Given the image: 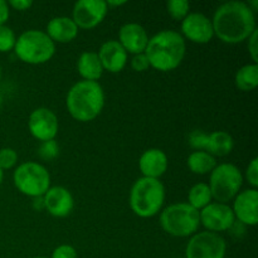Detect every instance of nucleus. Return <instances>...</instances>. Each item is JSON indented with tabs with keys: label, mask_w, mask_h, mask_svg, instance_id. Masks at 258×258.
I'll return each instance as SVG.
<instances>
[{
	"label": "nucleus",
	"mask_w": 258,
	"mask_h": 258,
	"mask_svg": "<svg viewBox=\"0 0 258 258\" xmlns=\"http://www.w3.org/2000/svg\"><path fill=\"white\" fill-rule=\"evenodd\" d=\"M214 35L227 44H238L251 37L257 29L254 12L244 2L224 3L214 12L213 19Z\"/></svg>",
	"instance_id": "nucleus-1"
},
{
	"label": "nucleus",
	"mask_w": 258,
	"mask_h": 258,
	"mask_svg": "<svg viewBox=\"0 0 258 258\" xmlns=\"http://www.w3.org/2000/svg\"><path fill=\"white\" fill-rule=\"evenodd\" d=\"M185 52L186 44L183 35L176 30L165 29L149 38L144 53L150 67L160 72H170L181 64Z\"/></svg>",
	"instance_id": "nucleus-2"
},
{
	"label": "nucleus",
	"mask_w": 258,
	"mask_h": 258,
	"mask_svg": "<svg viewBox=\"0 0 258 258\" xmlns=\"http://www.w3.org/2000/svg\"><path fill=\"white\" fill-rule=\"evenodd\" d=\"M66 106L75 120L90 122L95 120L105 107V91L98 82L78 81L68 91Z\"/></svg>",
	"instance_id": "nucleus-3"
},
{
	"label": "nucleus",
	"mask_w": 258,
	"mask_h": 258,
	"mask_svg": "<svg viewBox=\"0 0 258 258\" xmlns=\"http://www.w3.org/2000/svg\"><path fill=\"white\" fill-rule=\"evenodd\" d=\"M130 208L140 218L156 216L165 202V186L159 179L141 176L130 190Z\"/></svg>",
	"instance_id": "nucleus-4"
},
{
	"label": "nucleus",
	"mask_w": 258,
	"mask_h": 258,
	"mask_svg": "<svg viewBox=\"0 0 258 258\" xmlns=\"http://www.w3.org/2000/svg\"><path fill=\"white\" fill-rule=\"evenodd\" d=\"M13 50L17 57L27 64H43L54 55L55 43L44 30L29 29L17 38Z\"/></svg>",
	"instance_id": "nucleus-5"
},
{
	"label": "nucleus",
	"mask_w": 258,
	"mask_h": 258,
	"mask_svg": "<svg viewBox=\"0 0 258 258\" xmlns=\"http://www.w3.org/2000/svg\"><path fill=\"white\" fill-rule=\"evenodd\" d=\"M160 226L173 237H191L201 226L199 211L188 203L171 204L161 211Z\"/></svg>",
	"instance_id": "nucleus-6"
},
{
	"label": "nucleus",
	"mask_w": 258,
	"mask_h": 258,
	"mask_svg": "<svg viewBox=\"0 0 258 258\" xmlns=\"http://www.w3.org/2000/svg\"><path fill=\"white\" fill-rule=\"evenodd\" d=\"M243 184V174L241 169L231 163L217 165L209 176V189L212 198L217 203L228 204L236 198Z\"/></svg>",
	"instance_id": "nucleus-7"
},
{
	"label": "nucleus",
	"mask_w": 258,
	"mask_h": 258,
	"mask_svg": "<svg viewBox=\"0 0 258 258\" xmlns=\"http://www.w3.org/2000/svg\"><path fill=\"white\" fill-rule=\"evenodd\" d=\"M13 181L18 190L30 198H39L50 188V175L44 165L35 161H27L17 166Z\"/></svg>",
	"instance_id": "nucleus-8"
},
{
	"label": "nucleus",
	"mask_w": 258,
	"mask_h": 258,
	"mask_svg": "<svg viewBox=\"0 0 258 258\" xmlns=\"http://www.w3.org/2000/svg\"><path fill=\"white\" fill-rule=\"evenodd\" d=\"M227 243L222 236L213 232H199L191 236L185 248L186 258H224Z\"/></svg>",
	"instance_id": "nucleus-9"
},
{
	"label": "nucleus",
	"mask_w": 258,
	"mask_h": 258,
	"mask_svg": "<svg viewBox=\"0 0 258 258\" xmlns=\"http://www.w3.org/2000/svg\"><path fill=\"white\" fill-rule=\"evenodd\" d=\"M199 219L202 226L213 233L229 231L236 222L232 207L217 202H212L199 211Z\"/></svg>",
	"instance_id": "nucleus-10"
},
{
	"label": "nucleus",
	"mask_w": 258,
	"mask_h": 258,
	"mask_svg": "<svg viewBox=\"0 0 258 258\" xmlns=\"http://www.w3.org/2000/svg\"><path fill=\"white\" fill-rule=\"evenodd\" d=\"M108 12L103 0H80L73 5L72 20L78 29H92L103 22Z\"/></svg>",
	"instance_id": "nucleus-11"
},
{
	"label": "nucleus",
	"mask_w": 258,
	"mask_h": 258,
	"mask_svg": "<svg viewBox=\"0 0 258 258\" xmlns=\"http://www.w3.org/2000/svg\"><path fill=\"white\" fill-rule=\"evenodd\" d=\"M28 128L37 140L44 141L54 140L59 128L58 117L52 110L47 107H39L32 111L28 118Z\"/></svg>",
	"instance_id": "nucleus-12"
},
{
	"label": "nucleus",
	"mask_w": 258,
	"mask_h": 258,
	"mask_svg": "<svg viewBox=\"0 0 258 258\" xmlns=\"http://www.w3.org/2000/svg\"><path fill=\"white\" fill-rule=\"evenodd\" d=\"M181 35L184 39H188L197 44L209 43L214 37L213 24L203 13H189L181 20Z\"/></svg>",
	"instance_id": "nucleus-13"
},
{
	"label": "nucleus",
	"mask_w": 258,
	"mask_h": 258,
	"mask_svg": "<svg viewBox=\"0 0 258 258\" xmlns=\"http://www.w3.org/2000/svg\"><path fill=\"white\" fill-rule=\"evenodd\" d=\"M234 218L243 226L254 227L258 223V191L257 189H246L239 191L233 199Z\"/></svg>",
	"instance_id": "nucleus-14"
},
{
	"label": "nucleus",
	"mask_w": 258,
	"mask_h": 258,
	"mask_svg": "<svg viewBox=\"0 0 258 258\" xmlns=\"http://www.w3.org/2000/svg\"><path fill=\"white\" fill-rule=\"evenodd\" d=\"M43 202L44 209H47L48 213L55 218H64L70 216L75 207V201L71 191L60 185L50 186L43 196Z\"/></svg>",
	"instance_id": "nucleus-15"
},
{
	"label": "nucleus",
	"mask_w": 258,
	"mask_h": 258,
	"mask_svg": "<svg viewBox=\"0 0 258 258\" xmlns=\"http://www.w3.org/2000/svg\"><path fill=\"white\" fill-rule=\"evenodd\" d=\"M148 42V32L138 23H126L118 30V43L126 52L134 55L145 52Z\"/></svg>",
	"instance_id": "nucleus-16"
},
{
	"label": "nucleus",
	"mask_w": 258,
	"mask_h": 258,
	"mask_svg": "<svg viewBox=\"0 0 258 258\" xmlns=\"http://www.w3.org/2000/svg\"><path fill=\"white\" fill-rule=\"evenodd\" d=\"M103 71L110 73H118L125 68L127 63V52L118 43V40L111 39L103 43L97 52Z\"/></svg>",
	"instance_id": "nucleus-17"
},
{
	"label": "nucleus",
	"mask_w": 258,
	"mask_h": 258,
	"mask_svg": "<svg viewBox=\"0 0 258 258\" xmlns=\"http://www.w3.org/2000/svg\"><path fill=\"white\" fill-rule=\"evenodd\" d=\"M168 156L160 149H148L139 160V169L145 178L159 179L168 170Z\"/></svg>",
	"instance_id": "nucleus-18"
},
{
	"label": "nucleus",
	"mask_w": 258,
	"mask_h": 258,
	"mask_svg": "<svg viewBox=\"0 0 258 258\" xmlns=\"http://www.w3.org/2000/svg\"><path fill=\"white\" fill-rule=\"evenodd\" d=\"M54 43H70L78 35V27L70 17H55L48 22L45 29Z\"/></svg>",
	"instance_id": "nucleus-19"
},
{
	"label": "nucleus",
	"mask_w": 258,
	"mask_h": 258,
	"mask_svg": "<svg viewBox=\"0 0 258 258\" xmlns=\"http://www.w3.org/2000/svg\"><path fill=\"white\" fill-rule=\"evenodd\" d=\"M78 75L85 81L97 82L103 75V67L96 52H83L77 60Z\"/></svg>",
	"instance_id": "nucleus-20"
},
{
	"label": "nucleus",
	"mask_w": 258,
	"mask_h": 258,
	"mask_svg": "<svg viewBox=\"0 0 258 258\" xmlns=\"http://www.w3.org/2000/svg\"><path fill=\"white\" fill-rule=\"evenodd\" d=\"M234 148V140L226 131H214L208 134L206 150L212 156H226L232 153Z\"/></svg>",
	"instance_id": "nucleus-21"
},
{
	"label": "nucleus",
	"mask_w": 258,
	"mask_h": 258,
	"mask_svg": "<svg viewBox=\"0 0 258 258\" xmlns=\"http://www.w3.org/2000/svg\"><path fill=\"white\" fill-rule=\"evenodd\" d=\"M188 168L191 173L198 174V175H206L211 174L213 169L217 166V161L214 156L208 154L207 151H193L188 156Z\"/></svg>",
	"instance_id": "nucleus-22"
},
{
	"label": "nucleus",
	"mask_w": 258,
	"mask_h": 258,
	"mask_svg": "<svg viewBox=\"0 0 258 258\" xmlns=\"http://www.w3.org/2000/svg\"><path fill=\"white\" fill-rule=\"evenodd\" d=\"M234 83L239 91H253L258 85V64L249 63L239 68L234 76Z\"/></svg>",
	"instance_id": "nucleus-23"
},
{
	"label": "nucleus",
	"mask_w": 258,
	"mask_h": 258,
	"mask_svg": "<svg viewBox=\"0 0 258 258\" xmlns=\"http://www.w3.org/2000/svg\"><path fill=\"white\" fill-rule=\"evenodd\" d=\"M212 193L207 183H197L188 193V204L197 211H202L204 207L212 203Z\"/></svg>",
	"instance_id": "nucleus-24"
},
{
	"label": "nucleus",
	"mask_w": 258,
	"mask_h": 258,
	"mask_svg": "<svg viewBox=\"0 0 258 258\" xmlns=\"http://www.w3.org/2000/svg\"><path fill=\"white\" fill-rule=\"evenodd\" d=\"M166 9L171 18L176 20H183L190 10V4L186 0H170L166 3Z\"/></svg>",
	"instance_id": "nucleus-25"
},
{
	"label": "nucleus",
	"mask_w": 258,
	"mask_h": 258,
	"mask_svg": "<svg viewBox=\"0 0 258 258\" xmlns=\"http://www.w3.org/2000/svg\"><path fill=\"white\" fill-rule=\"evenodd\" d=\"M17 37L14 30L8 25H0V53H8L14 49Z\"/></svg>",
	"instance_id": "nucleus-26"
},
{
	"label": "nucleus",
	"mask_w": 258,
	"mask_h": 258,
	"mask_svg": "<svg viewBox=\"0 0 258 258\" xmlns=\"http://www.w3.org/2000/svg\"><path fill=\"white\" fill-rule=\"evenodd\" d=\"M58 154H59V146L55 140L44 141V143L40 144L39 149H38V155L45 161L53 160V159L57 158Z\"/></svg>",
	"instance_id": "nucleus-27"
},
{
	"label": "nucleus",
	"mask_w": 258,
	"mask_h": 258,
	"mask_svg": "<svg viewBox=\"0 0 258 258\" xmlns=\"http://www.w3.org/2000/svg\"><path fill=\"white\" fill-rule=\"evenodd\" d=\"M18 161V154L12 148L0 149V170H9L14 168Z\"/></svg>",
	"instance_id": "nucleus-28"
},
{
	"label": "nucleus",
	"mask_w": 258,
	"mask_h": 258,
	"mask_svg": "<svg viewBox=\"0 0 258 258\" xmlns=\"http://www.w3.org/2000/svg\"><path fill=\"white\" fill-rule=\"evenodd\" d=\"M207 138H208V134L203 133L201 130H196L193 133L189 134V145L194 149L196 151H201V150H206V145H207Z\"/></svg>",
	"instance_id": "nucleus-29"
},
{
	"label": "nucleus",
	"mask_w": 258,
	"mask_h": 258,
	"mask_svg": "<svg viewBox=\"0 0 258 258\" xmlns=\"http://www.w3.org/2000/svg\"><path fill=\"white\" fill-rule=\"evenodd\" d=\"M246 176L247 181H248L249 185L253 189H257L258 186V159L253 158L251 161H249L248 166L246 169Z\"/></svg>",
	"instance_id": "nucleus-30"
},
{
	"label": "nucleus",
	"mask_w": 258,
	"mask_h": 258,
	"mask_svg": "<svg viewBox=\"0 0 258 258\" xmlns=\"http://www.w3.org/2000/svg\"><path fill=\"white\" fill-rule=\"evenodd\" d=\"M50 258H78V254L75 247L70 246V244H62L53 251Z\"/></svg>",
	"instance_id": "nucleus-31"
},
{
	"label": "nucleus",
	"mask_w": 258,
	"mask_h": 258,
	"mask_svg": "<svg viewBox=\"0 0 258 258\" xmlns=\"http://www.w3.org/2000/svg\"><path fill=\"white\" fill-rule=\"evenodd\" d=\"M131 67L136 72H145L150 68V63H149L148 57L145 53H140V54H135L131 59Z\"/></svg>",
	"instance_id": "nucleus-32"
},
{
	"label": "nucleus",
	"mask_w": 258,
	"mask_h": 258,
	"mask_svg": "<svg viewBox=\"0 0 258 258\" xmlns=\"http://www.w3.org/2000/svg\"><path fill=\"white\" fill-rule=\"evenodd\" d=\"M258 32L257 29L254 30L253 33L251 34V37L248 38V43H247V49H248V53L249 55H251L252 60H253V63L258 62Z\"/></svg>",
	"instance_id": "nucleus-33"
},
{
	"label": "nucleus",
	"mask_w": 258,
	"mask_h": 258,
	"mask_svg": "<svg viewBox=\"0 0 258 258\" xmlns=\"http://www.w3.org/2000/svg\"><path fill=\"white\" fill-rule=\"evenodd\" d=\"M8 5L15 10L24 12V10H28L29 8H32L33 2L32 0H10V2L8 3Z\"/></svg>",
	"instance_id": "nucleus-34"
},
{
	"label": "nucleus",
	"mask_w": 258,
	"mask_h": 258,
	"mask_svg": "<svg viewBox=\"0 0 258 258\" xmlns=\"http://www.w3.org/2000/svg\"><path fill=\"white\" fill-rule=\"evenodd\" d=\"M10 17V7L7 2L0 0V25H5Z\"/></svg>",
	"instance_id": "nucleus-35"
},
{
	"label": "nucleus",
	"mask_w": 258,
	"mask_h": 258,
	"mask_svg": "<svg viewBox=\"0 0 258 258\" xmlns=\"http://www.w3.org/2000/svg\"><path fill=\"white\" fill-rule=\"evenodd\" d=\"M33 208L37 209V211H43V209H44L43 197H39V198H33Z\"/></svg>",
	"instance_id": "nucleus-36"
},
{
	"label": "nucleus",
	"mask_w": 258,
	"mask_h": 258,
	"mask_svg": "<svg viewBox=\"0 0 258 258\" xmlns=\"http://www.w3.org/2000/svg\"><path fill=\"white\" fill-rule=\"evenodd\" d=\"M126 2L125 0H118V2H113V0H108L106 2V5L108 7H121V5H125Z\"/></svg>",
	"instance_id": "nucleus-37"
},
{
	"label": "nucleus",
	"mask_w": 258,
	"mask_h": 258,
	"mask_svg": "<svg viewBox=\"0 0 258 258\" xmlns=\"http://www.w3.org/2000/svg\"><path fill=\"white\" fill-rule=\"evenodd\" d=\"M3 178H4V171L0 170V185H2L3 183Z\"/></svg>",
	"instance_id": "nucleus-38"
},
{
	"label": "nucleus",
	"mask_w": 258,
	"mask_h": 258,
	"mask_svg": "<svg viewBox=\"0 0 258 258\" xmlns=\"http://www.w3.org/2000/svg\"><path fill=\"white\" fill-rule=\"evenodd\" d=\"M2 105H3V96L2 93H0V107H2Z\"/></svg>",
	"instance_id": "nucleus-39"
},
{
	"label": "nucleus",
	"mask_w": 258,
	"mask_h": 258,
	"mask_svg": "<svg viewBox=\"0 0 258 258\" xmlns=\"http://www.w3.org/2000/svg\"><path fill=\"white\" fill-rule=\"evenodd\" d=\"M0 80H2V66H0Z\"/></svg>",
	"instance_id": "nucleus-40"
},
{
	"label": "nucleus",
	"mask_w": 258,
	"mask_h": 258,
	"mask_svg": "<svg viewBox=\"0 0 258 258\" xmlns=\"http://www.w3.org/2000/svg\"><path fill=\"white\" fill-rule=\"evenodd\" d=\"M33 258H45V257H33Z\"/></svg>",
	"instance_id": "nucleus-41"
}]
</instances>
